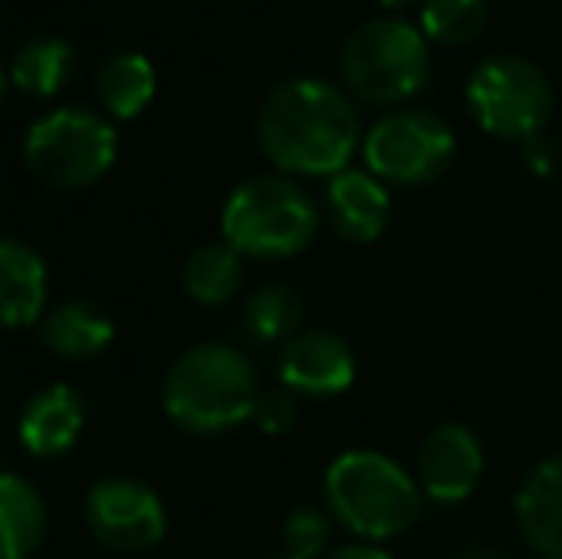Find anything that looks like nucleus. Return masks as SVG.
<instances>
[{
    "mask_svg": "<svg viewBox=\"0 0 562 559\" xmlns=\"http://www.w3.org/2000/svg\"><path fill=\"white\" fill-rule=\"evenodd\" d=\"M257 142L283 177H337L360 146V115L340 85L291 77L268 92Z\"/></svg>",
    "mask_w": 562,
    "mask_h": 559,
    "instance_id": "1",
    "label": "nucleus"
},
{
    "mask_svg": "<svg viewBox=\"0 0 562 559\" xmlns=\"http://www.w3.org/2000/svg\"><path fill=\"white\" fill-rule=\"evenodd\" d=\"M257 368L241 349L223 342H203L184 349L165 372V414L184 433L215 437L249 422L257 411Z\"/></svg>",
    "mask_w": 562,
    "mask_h": 559,
    "instance_id": "2",
    "label": "nucleus"
},
{
    "mask_svg": "<svg viewBox=\"0 0 562 559\" xmlns=\"http://www.w3.org/2000/svg\"><path fill=\"white\" fill-rule=\"evenodd\" d=\"M326 502L329 514L345 529H352L356 537L371 540V545L414 529L425 510V494L417 479L398 460H391L386 452H371V448L340 452L329 463Z\"/></svg>",
    "mask_w": 562,
    "mask_h": 559,
    "instance_id": "3",
    "label": "nucleus"
},
{
    "mask_svg": "<svg viewBox=\"0 0 562 559\" xmlns=\"http://www.w3.org/2000/svg\"><path fill=\"white\" fill-rule=\"evenodd\" d=\"M318 234V203L299 180L249 177L223 208V242L252 261H283L303 254Z\"/></svg>",
    "mask_w": 562,
    "mask_h": 559,
    "instance_id": "4",
    "label": "nucleus"
},
{
    "mask_svg": "<svg viewBox=\"0 0 562 559\" xmlns=\"http://www.w3.org/2000/svg\"><path fill=\"white\" fill-rule=\"evenodd\" d=\"M422 27L386 15L360 23L340 51V81L348 97L379 108L414 100L432 77V51Z\"/></svg>",
    "mask_w": 562,
    "mask_h": 559,
    "instance_id": "5",
    "label": "nucleus"
},
{
    "mask_svg": "<svg viewBox=\"0 0 562 559\" xmlns=\"http://www.w3.org/2000/svg\"><path fill=\"white\" fill-rule=\"evenodd\" d=\"M119 157L115 127L85 108H58L31 123L23 138V165L46 188L74 192L104 177Z\"/></svg>",
    "mask_w": 562,
    "mask_h": 559,
    "instance_id": "6",
    "label": "nucleus"
},
{
    "mask_svg": "<svg viewBox=\"0 0 562 559\" xmlns=\"http://www.w3.org/2000/svg\"><path fill=\"white\" fill-rule=\"evenodd\" d=\"M467 108L486 135L505 142H532L548 131L555 89L536 62L494 54L467 77Z\"/></svg>",
    "mask_w": 562,
    "mask_h": 559,
    "instance_id": "7",
    "label": "nucleus"
},
{
    "mask_svg": "<svg viewBox=\"0 0 562 559\" xmlns=\"http://www.w3.org/2000/svg\"><path fill=\"white\" fill-rule=\"evenodd\" d=\"M456 135L440 115L422 108H398L363 135V161L383 185L425 188L448 172Z\"/></svg>",
    "mask_w": 562,
    "mask_h": 559,
    "instance_id": "8",
    "label": "nucleus"
},
{
    "mask_svg": "<svg viewBox=\"0 0 562 559\" xmlns=\"http://www.w3.org/2000/svg\"><path fill=\"white\" fill-rule=\"evenodd\" d=\"M85 522L92 537L112 552H149L165 537V506L154 487L142 479L112 476L100 479L85 499Z\"/></svg>",
    "mask_w": 562,
    "mask_h": 559,
    "instance_id": "9",
    "label": "nucleus"
},
{
    "mask_svg": "<svg viewBox=\"0 0 562 559\" xmlns=\"http://www.w3.org/2000/svg\"><path fill=\"white\" fill-rule=\"evenodd\" d=\"M482 471H486V452L467 425L445 422L425 433L422 448H417V487H422L425 502L459 506L479 491Z\"/></svg>",
    "mask_w": 562,
    "mask_h": 559,
    "instance_id": "10",
    "label": "nucleus"
},
{
    "mask_svg": "<svg viewBox=\"0 0 562 559\" xmlns=\"http://www.w3.org/2000/svg\"><path fill=\"white\" fill-rule=\"evenodd\" d=\"M280 380L291 395L334 399L356 380V357L334 329H299L280 357Z\"/></svg>",
    "mask_w": 562,
    "mask_h": 559,
    "instance_id": "11",
    "label": "nucleus"
},
{
    "mask_svg": "<svg viewBox=\"0 0 562 559\" xmlns=\"http://www.w3.org/2000/svg\"><path fill=\"white\" fill-rule=\"evenodd\" d=\"M322 208L340 238L356 242V246L383 238L386 223H391V192L375 172L340 169L337 177L326 180Z\"/></svg>",
    "mask_w": 562,
    "mask_h": 559,
    "instance_id": "12",
    "label": "nucleus"
},
{
    "mask_svg": "<svg viewBox=\"0 0 562 559\" xmlns=\"http://www.w3.org/2000/svg\"><path fill=\"white\" fill-rule=\"evenodd\" d=\"M85 429V399L69 383H50L20 414V440L38 460H58L77 445Z\"/></svg>",
    "mask_w": 562,
    "mask_h": 559,
    "instance_id": "13",
    "label": "nucleus"
},
{
    "mask_svg": "<svg viewBox=\"0 0 562 559\" xmlns=\"http://www.w3.org/2000/svg\"><path fill=\"white\" fill-rule=\"evenodd\" d=\"M513 510H517L520 537L543 559H562V452L528 471Z\"/></svg>",
    "mask_w": 562,
    "mask_h": 559,
    "instance_id": "14",
    "label": "nucleus"
},
{
    "mask_svg": "<svg viewBox=\"0 0 562 559\" xmlns=\"http://www.w3.org/2000/svg\"><path fill=\"white\" fill-rule=\"evenodd\" d=\"M46 314V261L20 238H0V329H23Z\"/></svg>",
    "mask_w": 562,
    "mask_h": 559,
    "instance_id": "15",
    "label": "nucleus"
},
{
    "mask_svg": "<svg viewBox=\"0 0 562 559\" xmlns=\"http://www.w3.org/2000/svg\"><path fill=\"white\" fill-rule=\"evenodd\" d=\"M112 337H115V322L97 303H85V299L58 303L38 318V342L54 357H66V360L97 357V353H104L112 345Z\"/></svg>",
    "mask_w": 562,
    "mask_h": 559,
    "instance_id": "16",
    "label": "nucleus"
},
{
    "mask_svg": "<svg viewBox=\"0 0 562 559\" xmlns=\"http://www.w3.org/2000/svg\"><path fill=\"white\" fill-rule=\"evenodd\" d=\"M46 537V502L27 479L0 471V559H31Z\"/></svg>",
    "mask_w": 562,
    "mask_h": 559,
    "instance_id": "17",
    "label": "nucleus"
},
{
    "mask_svg": "<svg viewBox=\"0 0 562 559\" xmlns=\"http://www.w3.org/2000/svg\"><path fill=\"white\" fill-rule=\"evenodd\" d=\"M154 89L157 74L146 54L138 51L112 54L97 74V97L112 120H134L154 100Z\"/></svg>",
    "mask_w": 562,
    "mask_h": 559,
    "instance_id": "18",
    "label": "nucleus"
},
{
    "mask_svg": "<svg viewBox=\"0 0 562 559\" xmlns=\"http://www.w3.org/2000/svg\"><path fill=\"white\" fill-rule=\"evenodd\" d=\"M74 77V46L66 38L38 35L23 43L8 69V81L27 97H58Z\"/></svg>",
    "mask_w": 562,
    "mask_h": 559,
    "instance_id": "19",
    "label": "nucleus"
},
{
    "mask_svg": "<svg viewBox=\"0 0 562 559\" xmlns=\"http://www.w3.org/2000/svg\"><path fill=\"white\" fill-rule=\"evenodd\" d=\"M241 254L226 242H207L184 261V291L200 306H223L241 288Z\"/></svg>",
    "mask_w": 562,
    "mask_h": 559,
    "instance_id": "20",
    "label": "nucleus"
},
{
    "mask_svg": "<svg viewBox=\"0 0 562 559\" xmlns=\"http://www.w3.org/2000/svg\"><path fill=\"white\" fill-rule=\"evenodd\" d=\"M303 326V299L288 283H268L245 303V329L257 342H283L299 334Z\"/></svg>",
    "mask_w": 562,
    "mask_h": 559,
    "instance_id": "21",
    "label": "nucleus"
},
{
    "mask_svg": "<svg viewBox=\"0 0 562 559\" xmlns=\"http://www.w3.org/2000/svg\"><path fill=\"white\" fill-rule=\"evenodd\" d=\"M490 0H422V31L437 46H467L486 31Z\"/></svg>",
    "mask_w": 562,
    "mask_h": 559,
    "instance_id": "22",
    "label": "nucleus"
},
{
    "mask_svg": "<svg viewBox=\"0 0 562 559\" xmlns=\"http://www.w3.org/2000/svg\"><path fill=\"white\" fill-rule=\"evenodd\" d=\"M329 545V517L314 506H299L283 522V548L295 559H318Z\"/></svg>",
    "mask_w": 562,
    "mask_h": 559,
    "instance_id": "23",
    "label": "nucleus"
},
{
    "mask_svg": "<svg viewBox=\"0 0 562 559\" xmlns=\"http://www.w3.org/2000/svg\"><path fill=\"white\" fill-rule=\"evenodd\" d=\"M299 418V406L291 391H260L257 411H252V422L265 433H288Z\"/></svg>",
    "mask_w": 562,
    "mask_h": 559,
    "instance_id": "24",
    "label": "nucleus"
},
{
    "mask_svg": "<svg viewBox=\"0 0 562 559\" xmlns=\"http://www.w3.org/2000/svg\"><path fill=\"white\" fill-rule=\"evenodd\" d=\"M329 559H394L391 552H383L379 545H371V540H363V545H345L337 548V552H329Z\"/></svg>",
    "mask_w": 562,
    "mask_h": 559,
    "instance_id": "25",
    "label": "nucleus"
},
{
    "mask_svg": "<svg viewBox=\"0 0 562 559\" xmlns=\"http://www.w3.org/2000/svg\"><path fill=\"white\" fill-rule=\"evenodd\" d=\"M456 559H505V556L486 552V548H474V552H463V556H456Z\"/></svg>",
    "mask_w": 562,
    "mask_h": 559,
    "instance_id": "26",
    "label": "nucleus"
},
{
    "mask_svg": "<svg viewBox=\"0 0 562 559\" xmlns=\"http://www.w3.org/2000/svg\"><path fill=\"white\" fill-rule=\"evenodd\" d=\"M383 8H406V4H414V0H379Z\"/></svg>",
    "mask_w": 562,
    "mask_h": 559,
    "instance_id": "27",
    "label": "nucleus"
},
{
    "mask_svg": "<svg viewBox=\"0 0 562 559\" xmlns=\"http://www.w3.org/2000/svg\"><path fill=\"white\" fill-rule=\"evenodd\" d=\"M4 89H8V77H4V69H0V104H4Z\"/></svg>",
    "mask_w": 562,
    "mask_h": 559,
    "instance_id": "28",
    "label": "nucleus"
},
{
    "mask_svg": "<svg viewBox=\"0 0 562 559\" xmlns=\"http://www.w3.org/2000/svg\"><path fill=\"white\" fill-rule=\"evenodd\" d=\"M268 559H295V556H288V552H283V556H268Z\"/></svg>",
    "mask_w": 562,
    "mask_h": 559,
    "instance_id": "29",
    "label": "nucleus"
}]
</instances>
